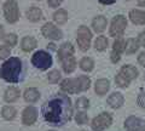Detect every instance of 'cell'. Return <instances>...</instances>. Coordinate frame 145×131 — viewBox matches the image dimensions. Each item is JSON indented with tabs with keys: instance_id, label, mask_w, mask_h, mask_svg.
I'll return each instance as SVG.
<instances>
[{
	"instance_id": "7",
	"label": "cell",
	"mask_w": 145,
	"mask_h": 131,
	"mask_svg": "<svg viewBox=\"0 0 145 131\" xmlns=\"http://www.w3.org/2000/svg\"><path fill=\"white\" fill-rule=\"evenodd\" d=\"M76 40H78V45L81 51H87L91 46V40H92V32L89 30L88 27L81 26L79 27L78 32H76Z\"/></svg>"
},
{
	"instance_id": "38",
	"label": "cell",
	"mask_w": 145,
	"mask_h": 131,
	"mask_svg": "<svg viewBox=\"0 0 145 131\" xmlns=\"http://www.w3.org/2000/svg\"><path fill=\"white\" fill-rule=\"evenodd\" d=\"M138 40H139V44L145 47V32H143V33L139 34V39Z\"/></svg>"
},
{
	"instance_id": "8",
	"label": "cell",
	"mask_w": 145,
	"mask_h": 131,
	"mask_svg": "<svg viewBox=\"0 0 145 131\" xmlns=\"http://www.w3.org/2000/svg\"><path fill=\"white\" fill-rule=\"evenodd\" d=\"M111 123H112L111 114L108 112H103L97 117H94L92 123H91V126H92L93 131H104L111 125Z\"/></svg>"
},
{
	"instance_id": "1",
	"label": "cell",
	"mask_w": 145,
	"mask_h": 131,
	"mask_svg": "<svg viewBox=\"0 0 145 131\" xmlns=\"http://www.w3.org/2000/svg\"><path fill=\"white\" fill-rule=\"evenodd\" d=\"M41 113L45 121L50 125H64L72 117V105L70 97L64 93L54 95L44 103Z\"/></svg>"
},
{
	"instance_id": "24",
	"label": "cell",
	"mask_w": 145,
	"mask_h": 131,
	"mask_svg": "<svg viewBox=\"0 0 145 131\" xmlns=\"http://www.w3.org/2000/svg\"><path fill=\"white\" fill-rule=\"evenodd\" d=\"M62 67H63V70L67 74H70L75 70L76 68V61H75V57L71 56V57H68L65 58L64 61H62Z\"/></svg>"
},
{
	"instance_id": "2",
	"label": "cell",
	"mask_w": 145,
	"mask_h": 131,
	"mask_svg": "<svg viewBox=\"0 0 145 131\" xmlns=\"http://www.w3.org/2000/svg\"><path fill=\"white\" fill-rule=\"evenodd\" d=\"M22 73V61L18 57H10L1 65L0 76L11 84H16L20 81Z\"/></svg>"
},
{
	"instance_id": "14",
	"label": "cell",
	"mask_w": 145,
	"mask_h": 131,
	"mask_svg": "<svg viewBox=\"0 0 145 131\" xmlns=\"http://www.w3.org/2000/svg\"><path fill=\"white\" fill-rule=\"evenodd\" d=\"M106 102L111 108L116 109V108H120L122 105H123L125 98H123V96H122V93H120V92H112L110 96L108 97Z\"/></svg>"
},
{
	"instance_id": "13",
	"label": "cell",
	"mask_w": 145,
	"mask_h": 131,
	"mask_svg": "<svg viewBox=\"0 0 145 131\" xmlns=\"http://www.w3.org/2000/svg\"><path fill=\"white\" fill-rule=\"evenodd\" d=\"M74 51H75V49H74V46H72L71 43H69V41L63 43L59 46V49L57 50L58 60L62 62V61H64L65 58H68V57L74 56Z\"/></svg>"
},
{
	"instance_id": "34",
	"label": "cell",
	"mask_w": 145,
	"mask_h": 131,
	"mask_svg": "<svg viewBox=\"0 0 145 131\" xmlns=\"http://www.w3.org/2000/svg\"><path fill=\"white\" fill-rule=\"evenodd\" d=\"M76 108H79V109H87V108L89 107V101L88 98L86 97H79L78 100H76Z\"/></svg>"
},
{
	"instance_id": "17",
	"label": "cell",
	"mask_w": 145,
	"mask_h": 131,
	"mask_svg": "<svg viewBox=\"0 0 145 131\" xmlns=\"http://www.w3.org/2000/svg\"><path fill=\"white\" fill-rule=\"evenodd\" d=\"M25 16H27V18H28V21H30V22H39L42 18V11H41V9L38 6H31L27 10Z\"/></svg>"
},
{
	"instance_id": "25",
	"label": "cell",
	"mask_w": 145,
	"mask_h": 131,
	"mask_svg": "<svg viewBox=\"0 0 145 131\" xmlns=\"http://www.w3.org/2000/svg\"><path fill=\"white\" fill-rule=\"evenodd\" d=\"M140 46L139 44V40L138 39H134V38H131L126 41V49H125V52L127 55H132L135 51H138V49Z\"/></svg>"
},
{
	"instance_id": "19",
	"label": "cell",
	"mask_w": 145,
	"mask_h": 131,
	"mask_svg": "<svg viewBox=\"0 0 145 131\" xmlns=\"http://www.w3.org/2000/svg\"><path fill=\"white\" fill-rule=\"evenodd\" d=\"M36 46H38V41L33 37H24L21 41V49L24 52L33 51L34 49H36Z\"/></svg>"
},
{
	"instance_id": "31",
	"label": "cell",
	"mask_w": 145,
	"mask_h": 131,
	"mask_svg": "<svg viewBox=\"0 0 145 131\" xmlns=\"http://www.w3.org/2000/svg\"><path fill=\"white\" fill-rule=\"evenodd\" d=\"M61 78H62L61 72H59V70H57V69L51 70V72L48 73V75H47V80L50 81V83H52V84L58 83V81L61 80Z\"/></svg>"
},
{
	"instance_id": "40",
	"label": "cell",
	"mask_w": 145,
	"mask_h": 131,
	"mask_svg": "<svg viewBox=\"0 0 145 131\" xmlns=\"http://www.w3.org/2000/svg\"><path fill=\"white\" fill-rule=\"evenodd\" d=\"M5 38V29H4V26L0 24V40H4Z\"/></svg>"
},
{
	"instance_id": "9",
	"label": "cell",
	"mask_w": 145,
	"mask_h": 131,
	"mask_svg": "<svg viewBox=\"0 0 145 131\" xmlns=\"http://www.w3.org/2000/svg\"><path fill=\"white\" fill-rule=\"evenodd\" d=\"M41 33L45 38L50 40H59L63 37V32L52 22H46L42 26Z\"/></svg>"
},
{
	"instance_id": "29",
	"label": "cell",
	"mask_w": 145,
	"mask_h": 131,
	"mask_svg": "<svg viewBox=\"0 0 145 131\" xmlns=\"http://www.w3.org/2000/svg\"><path fill=\"white\" fill-rule=\"evenodd\" d=\"M4 41H5V45L10 47H13L17 45V41H18V38L15 33H8L5 35V38H4Z\"/></svg>"
},
{
	"instance_id": "20",
	"label": "cell",
	"mask_w": 145,
	"mask_h": 131,
	"mask_svg": "<svg viewBox=\"0 0 145 131\" xmlns=\"http://www.w3.org/2000/svg\"><path fill=\"white\" fill-rule=\"evenodd\" d=\"M23 97H24L25 102L35 103L40 98V92H39V90L35 89V88H28V89H25V91L23 93Z\"/></svg>"
},
{
	"instance_id": "43",
	"label": "cell",
	"mask_w": 145,
	"mask_h": 131,
	"mask_svg": "<svg viewBox=\"0 0 145 131\" xmlns=\"http://www.w3.org/2000/svg\"><path fill=\"white\" fill-rule=\"evenodd\" d=\"M144 79H145V74H144Z\"/></svg>"
},
{
	"instance_id": "18",
	"label": "cell",
	"mask_w": 145,
	"mask_h": 131,
	"mask_svg": "<svg viewBox=\"0 0 145 131\" xmlns=\"http://www.w3.org/2000/svg\"><path fill=\"white\" fill-rule=\"evenodd\" d=\"M109 89H110V83H109L108 79H99L94 84V91L99 96L105 95L109 91Z\"/></svg>"
},
{
	"instance_id": "4",
	"label": "cell",
	"mask_w": 145,
	"mask_h": 131,
	"mask_svg": "<svg viewBox=\"0 0 145 131\" xmlns=\"http://www.w3.org/2000/svg\"><path fill=\"white\" fill-rule=\"evenodd\" d=\"M31 63H33L35 68H38L40 70H46L52 66L53 60H52V56L47 51L39 50L31 57Z\"/></svg>"
},
{
	"instance_id": "3",
	"label": "cell",
	"mask_w": 145,
	"mask_h": 131,
	"mask_svg": "<svg viewBox=\"0 0 145 131\" xmlns=\"http://www.w3.org/2000/svg\"><path fill=\"white\" fill-rule=\"evenodd\" d=\"M91 86V79L87 75H80L78 78L64 79L61 84V90L65 93H79L88 90Z\"/></svg>"
},
{
	"instance_id": "21",
	"label": "cell",
	"mask_w": 145,
	"mask_h": 131,
	"mask_svg": "<svg viewBox=\"0 0 145 131\" xmlns=\"http://www.w3.org/2000/svg\"><path fill=\"white\" fill-rule=\"evenodd\" d=\"M106 24H108V21L104 16H97L92 21V27L96 33H102L103 30H105Z\"/></svg>"
},
{
	"instance_id": "37",
	"label": "cell",
	"mask_w": 145,
	"mask_h": 131,
	"mask_svg": "<svg viewBox=\"0 0 145 131\" xmlns=\"http://www.w3.org/2000/svg\"><path fill=\"white\" fill-rule=\"evenodd\" d=\"M138 62H139L143 67H145V52H142V53H140V55L138 56Z\"/></svg>"
},
{
	"instance_id": "30",
	"label": "cell",
	"mask_w": 145,
	"mask_h": 131,
	"mask_svg": "<svg viewBox=\"0 0 145 131\" xmlns=\"http://www.w3.org/2000/svg\"><path fill=\"white\" fill-rule=\"evenodd\" d=\"M115 83H116L117 86H120V88H127V86L129 85L131 81H129L128 79H127L123 74L119 73V74H117V75L115 76Z\"/></svg>"
},
{
	"instance_id": "10",
	"label": "cell",
	"mask_w": 145,
	"mask_h": 131,
	"mask_svg": "<svg viewBox=\"0 0 145 131\" xmlns=\"http://www.w3.org/2000/svg\"><path fill=\"white\" fill-rule=\"evenodd\" d=\"M126 49V41L123 40V38H117L114 45H112V51H111V61L112 63H117L121 60V55L125 52Z\"/></svg>"
},
{
	"instance_id": "42",
	"label": "cell",
	"mask_w": 145,
	"mask_h": 131,
	"mask_svg": "<svg viewBox=\"0 0 145 131\" xmlns=\"http://www.w3.org/2000/svg\"><path fill=\"white\" fill-rule=\"evenodd\" d=\"M36 1H41V0H36Z\"/></svg>"
},
{
	"instance_id": "12",
	"label": "cell",
	"mask_w": 145,
	"mask_h": 131,
	"mask_svg": "<svg viewBox=\"0 0 145 131\" xmlns=\"http://www.w3.org/2000/svg\"><path fill=\"white\" fill-rule=\"evenodd\" d=\"M38 119V109L33 106H28L22 113V123L24 125H33Z\"/></svg>"
},
{
	"instance_id": "27",
	"label": "cell",
	"mask_w": 145,
	"mask_h": 131,
	"mask_svg": "<svg viewBox=\"0 0 145 131\" xmlns=\"http://www.w3.org/2000/svg\"><path fill=\"white\" fill-rule=\"evenodd\" d=\"M80 68L85 72H91L94 68V62L91 57H84L80 61Z\"/></svg>"
},
{
	"instance_id": "28",
	"label": "cell",
	"mask_w": 145,
	"mask_h": 131,
	"mask_svg": "<svg viewBox=\"0 0 145 131\" xmlns=\"http://www.w3.org/2000/svg\"><path fill=\"white\" fill-rule=\"evenodd\" d=\"M108 44H109L108 39L104 37V35H101V37H98L96 39V41H94V49H96L97 51H103L108 47Z\"/></svg>"
},
{
	"instance_id": "32",
	"label": "cell",
	"mask_w": 145,
	"mask_h": 131,
	"mask_svg": "<svg viewBox=\"0 0 145 131\" xmlns=\"http://www.w3.org/2000/svg\"><path fill=\"white\" fill-rule=\"evenodd\" d=\"M11 56V49L7 45H0V60H7Z\"/></svg>"
},
{
	"instance_id": "16",
	"label": "cell",
	"mask_w": 145,
	"mask_h": 131,
	"mask_svg": "<svg viewBox=\"0 0 145 131\" xmlns=\"http://www.w3.org/2000/svg\"><path fill=\"white\" fill-rule=\"evenodd\" d=\"M129 20L132 23L145 26V11L143 10H131L129 11Z\"/></svg>"
},
{
	"instance_id": "5",
	"label": "cell",
	"mask_w": 145,
	"mask_h": 131,
	"mask_svg": "<svg viewBox=\"0 0 145 131\" xmlns=\"http://www.w3.org/2000/svg\"><path fill=\"white\" fill-rule=\"evenodd\" d=\"M3 11L5 20L8 23H16L20 18V7L16 0H6L5 4L3 5Z\"/></svg>"
},
{
	"instance_id": "33",
	"label": "cell",
	"mask_w": 145,
	"mask_h": 131,
	"mask_svg": "<svg viewBox=\"0 0 145 131\" xmlns=\"http://www.w3.org/2000/svg\"><path fill=\"white\" fill-rule=\"evenodd\" d=\"M75 121L78 123L79 125H85V124H87V121H88V115H87V113H85V112H79L78 114L75 115Z\"/></svg>"
},
{
	"instance_id": "39",
	"label": "cell",
	"mask_w": 145,
	"mask_h": 131,
	"mask_svg": "<svg viewBox=\"0 0 145 131\" xmlns=\"http://www.w3.org/2000/svg\"><path fill=\"white\" fill-rule=\"evenodd\" d=\"M101 4H103V5H111V4L116 3V0H98Z\"/></svg>"
},
{
	"instance_id": "44",
	"label": "cell",
	"mask_w": 145,
	"mask_h": 131,
	"mask_svg": "<svg viewBox=\"0 0 145 131\" xmlns=\"http://www.w3.org/2000/svg\"><path fill=\"white\" fill-rule=\"evenodd\" d=\"M82 131H86V130H82Z\"/></svg>"
},
{
	"instance_id": "15",
	"label": "cell",
	"mask_w": 145,
	"mask_h": 131,
	"mask_svg": "<svg viewBox=\"0 0 145 131\" xmlns=\"http://www.w3.org/2000/svg\"><path fill=\"white\" fill-rule=\"evenodd\" d=\"M21 96V91L20 89H17L15 86H10L6 89L5 93H4V100H5L7 103H13L16 102Z\"/></svg>"
},
{
	"instance_id": "11",
	"label": "cell",
	"mask_w": 145,
	"mask_h": 131,
	"mask_svg": "<svg viewBox=\"0 0 145 131\" xmlns=\"http://www.w3.org/2000/svg\"><path fill=\"white\" fill-rule=\"evenodd\" d=\"M125 128L128 131H145V120L131 115L125 121Z\"/></svg>"
},
{
	"instance_id": "23",
	"label": "cell",
	"mask_w": 145,
	"mask_h": 131,
	"mask_svg": "<svg viewBox=\"0 0 145 131\" xmlns=\"http://www.w3.org/2000/svg\"><path fill=\"white\" fill-rule=\"evenodd\" d=\"M52 17H53L54 23H57L58 26H62L68 21V12L64 9H58V10L54 11Z\"/></svg>"
},
{
	"instance_id": "22",
	"label": "cell",
	"mask_w": 145,
	"mask_h": 131,
	"mask_svg": "<svg viewBox=\"0 0 145 131\" xmlns=\"http://www.w3.org/2000/svg\"><path fill=\"white\" fill-rule=\"evenodd\" d=\"M121 74H123L127 79L129 81H132L133 79H135L138 76V69L135 68V67L131 66V65H127V66H123L120 70Z\"/></svg>"
},
{
	"instance_id": "26",
	"label": "cell",
	"mask_w": 145,
	"mask_h": 131,
	"mask_svg": "<svg viewBox=\"0 0 145 131\" xmlns=\"http://www.w3.org/2000/svg\"><path fill=\"white\" fill-rule=\"evenodd\" d=\"M16 114H17V111L15 109V107H12V106H5V107H3V109H1V115L5 120L15 119Z\"/></svg>"
},
{
	"instance_id": "36",
	"label": "cell",
	"mask_w": 145,
	"mask_h": 131,
	"mask_svg": "<svg viewBox=\"0 0 145 131\" xmlns=\"http://www.w3.org/2000/svg\"><path fill=\"white\" fill-rule=\"evenodd\" d=\"M63 3V0H47V4L50 7H58Z\"/></svg>"
},
{
	"instance_id": "41",
	"label": "cell",
	"mask_w": 145,
	"mask_h": 131,
	"mask_svg": "<svg viewBox=\"0 0 145 131\" xmlns=\"http://www.w3.org/2000/svg\"><path fill=\"white\" fill-rule=\"evenodd\" d=\"M139 6H145V0H137Z\"/></svg>"
},
{
	"instance_id": "35",
	"label": "cell",
	"mask_w": 145,
	"mask_h": 131,
	"mask_svg": "<svg viewBox=\"0 0 145 131\" xmlns=\"http://www.w3.org/2000/svg\"><path fill=\"white\" fill-rule=\"evenodd\" d=\"M137 102H138V105L142 108H145V92H140L139 93Z\"/></svg>"
},
{
	"instance_id": "6",
	"label": "cell",
	"mask_w": 145,
	"mask_h": 131,
	"mask_svg": "<svg viewBox=\"0 0 145 131\" xmlns=\"http://www.w3.org/2000/svg\"><path fill=\"white\" fill-rule=\"evenodd\" d=\"M127 27V18L123 15H117L111 21L109 34L114 38H121L125 33V29Z\"/></svg>"
}]
</instances>
